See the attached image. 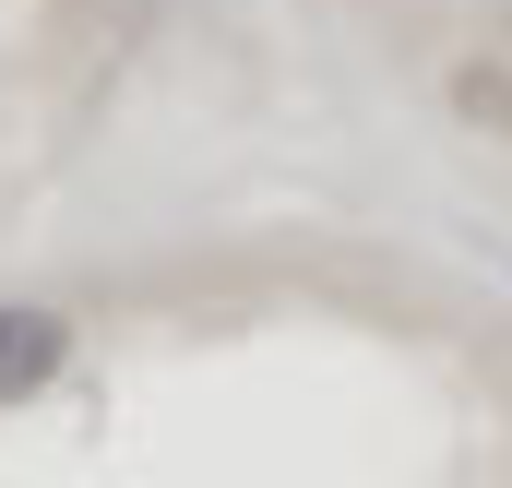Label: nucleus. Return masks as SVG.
Instances as JSON below:
<instances>
[{"mask_svg":"<svg viewBox=\"0 0 512 488\" xmlns=\"http://www.w3.org/2000/svg\"><path fill=\"white\" fill-rule=\"evenodd\" d=\"M441 108L465 131H489V143H512V48H465V60L441 72Z\"/></svg>","mask_w":512,"mask_h":488,"instance_id":"2","label":"nucleus"},{"mask_svg":"<svg viewBox=\"0 0 512 488\" xmlns=\"http://www.w3.org/2000/svg\"><path fill=\"white\" fill-rule=\"evenodd\" d=\"M60 369H72V310H48V298H0V417L36 405V393H60Z\"/></svg>","mask_w":512,"mask_h":488,"instance_id":"1","label":"nucleus"}]
</instances>
